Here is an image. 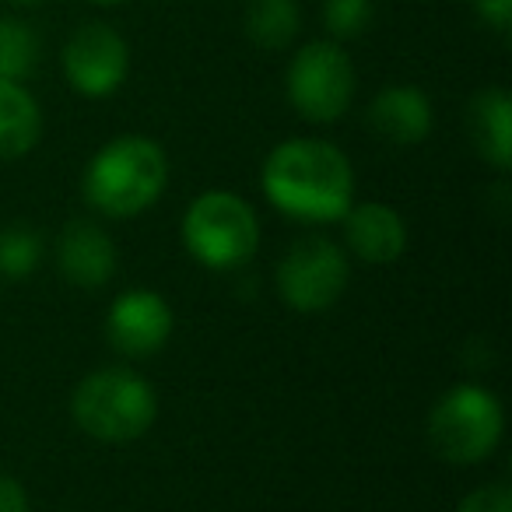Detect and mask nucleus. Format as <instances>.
Returning a JSON list of instances; mask_svg holds the SVG:
<instances>
[{
    "instance_id": "nucleus-1",
    "label": "nucleus",
    "mask_w": 512,
    "mask_h": 512,
    "mask_svg": "<svg viewBox=\"0 0 512 512\" xmlns=\"http://www.w3.org/2000/svg\"><path fill=\"white\" fill-rule=\"evenodd\" d=\"M264 193L281 214L306 225H330L355 204V172L337 144L316 137L281 141L260 172Z\"/></svg>"
},
{
    "instance_id": "nucleus-2",
    "label": "nucleus",
    "mask_w": 512,
    "mask_h": 512,
    "mask_svg": "<svg viewBox=\"0 0 512 512\" xmlns=\"http://www.w3.org/2000/svg\"><path fill=\"white\" fill-rule=\"evenodd\" d=\"M165 179H169L165 151L151 137L123 134L102 144L85 165L81 193L88 207L106 218H137L162 197Z\"/></svg>"
},
{
    "instance_id": "nucleus-3",
    "label": "nucleus",
    "mask_w": 512,
    "mask_h": 512,
    "mask_svg": "<svg viewBox=\"0 0 512 512\" xmlns=\"http://www.w3.org/2000/svg\"><path fill=\"white\" fill-rule=\"evenodd\" d=\"M71 414L81 432L99 442H134L155 425V386L134 369L109 365L78 383L71 397Z\"/></svg>"
},
{
    "instance_id": "nucleus-4",
    "label": "nucleus",
    "mask_w": 512,
    "mask_h": 512,
    "mask_svg": "<svg viewBox=\"0 0 512 512\" xmlns=\"http://www.w3.org/2000/svg\"><path fill=\"white\" fill-rule=\"evenodd\" d=\"M502 428L505 414L495 393L477 383H460L435 400L428 414V446L439 460L474 467L495 453Z\"/></svg>"
},
{
    "instance_id": "nucleus-5",
    "label": "nucleus",
    "mask_w": 512,
    "mask_h": 512,
    "mask_svg": "<svg viewBox=\"0 0 512 512\" xmlns=\"http://www.w3.org/2000/svg\"><path fill=\"white\" fill-rule=\"evenodd\" d=\"M183 242L197 264L211 271H232L253 260L260 246V221L239 193L207 190L186 207Z\"/></svg>"
},
{
    "instance_id": "nucleus-6",
    "label": "nucleus",
    "mask_w": 512,
    "mask_h": 512,
    "mask_svg": "<svg viewBox=\"0 0 512 512\" xmlns=\"http://www.w3.org/2000/svg\"><path fill=\"white\" fill-rule=\"evenodd\" d=\"M288 102L299 109L302 120L309 123H334L348 113L355 99V64L337 43H306L288 64Z\"/></svg>"
},
{
    "instance_id": "nucleus-7",
    "label": "nucleus",
    "mask_w": 512,
    "mask_h": 512,
    "mask_svg": "<svg viewBox=\"0 0 512 512\" xmlns=\"http://www.w3.org/2000/svg\"><path fill=\"white\" fill-rule=\"evenodd\" d=\"M351 278L348 256L327 235L299 239L278 264V295L295 313H323L344 295Z\"/></svg>"
},
{
    "instance_id": "nucleus-8",
    "label": "nucleus",
    "mask_w": 512,
    "mask_h": 512,
    "mask_svg": "<svg viewBox=\"0 0 512 512\" xmlns=\"http://www.w3.org/2000/svg\"><path fill=\"white\" fill-rule=\"evenodd\" d=\"M130 50L127 39L106 22H88L74 29L64 46V74L74 92L88 99H106L127 81Z\"/></svg>"
},
{
    "instance_id": "nucleus-9",
    "label": "nucleus",
    "mask_w": 512,
    "mask_h": 512,
    "mask_svg": "<svg viewBox=\"0 0 512 512\" xmlns=\"http://www.w3.org/2000/svg\"><path fill=\"white\" fill-rule=\"evenodd\" d=\"M172 327H176L172 306L151 288H130L116 295L106 316L109 344L127 358H148L162 351L172 337Z\"/></svg>"
},
{
    "instance_id": "nucleus-10",
    "label": "nucleus",
    "mask_w": 512,
    "mask_h": 512,
    "mask_svg": "<svg viewBox=\"0 0 512 512\" xmlns=\"http://www.w3.org/2000/svg\"><path fill=\"white\" fill-rule=\"evenodd\" d=\"M57 271L74 288H102L116 271V246L95 221H71L57 239Z\"/></svg>"
},
{
    "instance_id": "nucleus-11",
    "label": "nucleus",
    "mask_w": 512,
    "mask_h": 512,
    "mask_svg": "<svg viewBox=\"0 0 512 512\" xmlns=\"http://www.w3.org/2000/svg\"><path fill=\"white\" fill-rule=\"evenodd\" d=\"M344 239H348L351 253L365 264H393L407 249V221L393 211L390 204H351L344 214Z\"/></svg>"
},
{
    "instance_id": "nucleus-12",
    "label": "nucleus",
    "mask_w": 512,
    "mask_h": 512,
    "mask_svg": "<svg viewBox=\"0 0 512 512\" xmlns=\"http://www.w3.org/2000/svg\"><path fill=\"white\" fill-rule=\"evenodd\" d=\"M432 102L421 88L414 85H390L372 99L369 106V127L383 137L386 144L411 148L432 134Z\"/></svg>"
},
{
    "instance_id": "nucleus-13",
    "label": "nucleus",
    "mask_w": 512,
    "mask_h": 512,
    "mask_svg": "<svg viewBox=\"0 0 512 512\" xmlns=\"http://www.w3.org/2000/svg\"><path fill=\"white\" fill-rule=\"evenodd\" d=\"M470 141H474L477 155L491 162L495 169H509L512 165V99L505 88H484L470 102Z\"/></svg>"
},
{
    "instance_id": "nucleus-14",
    "label": "nucleus",
    "mask_w": 512,
    "mask_h": 512,
    "mask_svg": "<svg viewBox=\"0 0 512 512\" xmlns=\"http://www.w3.org/2000/svg\"><path fill=\"white\" fill-rule=\"evenodd\" d=\"M43 137V113L22 81L0 78V162L25 158Z\"/></svg>"
},
{
    "instance_id": "nucleus-15",
    "label": "nucleus",
    "mask_w": 512,
    "mask_h": 512,
    "mask_svg": "<svg viewBox=\"0 0 512 512\" xmlns=\"http://www.w3.org/2000/svg\"><path fill=\"white\" fill-rule=\"evenodd\" d=\"M302 29V15L295 0H249L246 8V36L260 50H285Z\"/></svg>"
},
{
    "instance_id": "nucleus-16",
    "label": "nucleus",
    "mask_w": 512,
    "mask_h": 512,
    "mask_svg": "<svg viewBox=\"0 0 512 512\" xmlns=\"http://www.w3.org/2000/svg\"><path fill=\"white\" fill-rule=\"evenodd\" d=\"M43 264V235L32 225H4L0 228V278L22 281Z\"/></svg>"
},
{
    "instance_id": "nucleus-17",
    "label": "nucleus",
    "mask_w": 512,
    "mask_h": 512,
    "mask_svg": "<svg viewBox=\"0 0 512 512\" xmlns=\"http://www.w3.org/2000/svg\"><path fill=\"white\" fill-rule=\"evenodd\" d=\"M39 64V39L18 18H0V78L25 81Z\"/></svg>"
},
{
    "instance_id": "nucleus-18",
    "label": "nucleus",
    "mask_w": 512,
    "mask_h": 512,
    "mask_svg": "<svg viewBox=\"0 0 512 512\" xmlns=\"http://www.w3.org/2000/svg\"><path fill=\"white\" fill-rule=\"evenodd\" d=\"M323 22L334 39H355L369 29L372 22V0H327Z\"/></svg>"
},
{
    "instance_id": "nucleus-19",
    "label": "nucleus",
    "mask_w": 512,
    "mask_h": 512,
    "mask_svg": "<svg viewBox=\"0 0 512 512\" xmlns=\"http://www.w3.org/2000/svg\"><path fill=\"white\" fill-rule=\"evenodd\" d=\"M456 512H512V491L509 484L495 481V484H484V488L470 491L467 498L460 502Z\"/></svg>"
},
{
    "instance_id": "nucleus-20",
    "label": "nucleus",
    "mask_w": 512,
    "mask_h": 512,
    "mask_svg": "<svg viewBox=\"0 0 512 512\" xmlns=\"http://www.w3.org/2000/svg\"><path fill=\"white\" fill-rule=\"evenodd\" d=\"M477 15H481V22H488L491 29L498 32H509L512 25V0H474Z\"/></svg>"
},
{
    "instance_id": "nucleus-21",
    "label": "nucleus",
    "mask_w": 512,
    "mask_h": 512,
    "mask_svg": "<svg viewBox=\"0 0 512 512\" xmlns=\"http://www.w3.org/2000/svg\"><path fill=\"white\" fill-rule=\"evenodd\" d=\"M0 512H29V495H25L22 481L0 474Z\"/></svg>"
},
{
    "instance_id": "nucleus-22",
    "label": "nucleus",
    "mask_w": 512,
    "mask_h": 512,
    "mask_svg": "<svg viewBox=\"0 0 512 512\" xmlns=\"http://www.w3.org/2000/svg\"><path fill=\"white\" fill-rule=\"evenodd\" d=\"M11 4H18V8H39V4H46V0H11Z\"/></svg>"
},
{
    "instance_id": "nucleus-23",
    "label": "nucleus",
    "mask_w": 512,
    "mask_h": 512,
    "mask_svg": "<svg viewBox=\"0 0 512 512\" xmlns=\"http://www.w3.org/2000/svg\"><path fill=\"white\" fill-rule=\"evenodd\" d=\"M92 4H120V0H92Z\"/></svg>"
}]
</instances>
